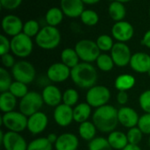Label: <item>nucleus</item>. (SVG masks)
Masks as SVG:
<instances>
[{
	"instance_id": "nucleus-30",
	"label": "nucleus",
	"mask_w": 150,
	"mask_h": 150,
	"mask_svg": "<svg viewBox=\"0 0 150 150\" xmlns=\"http://www.w3.org/2000/svg\"><path fill=\"white\" fill-rule=\"evenodd\" d=\"M96 63L98 68L104 72L111 71L115 65L111 54H100V55L98 57L96 61Z\"/></svg>"
},
{
	"instance_id": "nucleus-35",
	"label": "nucleus",
	"mask_w": 150,
	"mask_h": 150,
	"mask_svg": "<svg viewBox=\"0 0 150 150\" xmlns=\"http://www.w3.org/2000/svg\"><path fill=\"white\" fill-rule=\"evenodd\" d=\"M96 42H97V45H98V48L100 49V51H103V52L111 51L114 45L112 37H111L110 35H107V34L99 35L98 37Z\"/></svg>"
},
{
	"instance_id": "nucleus-27",
	"label": "nucleus",
	"mask_w": 150,
	"mask_h": 150,
	"mask_svg": "<svg viewBox=\"0 0 150 150\" xmlns=\"http://www.w3.org/2000/svg\"><path fill=\"white\" fill-rule=\"evenodd\" d=\"M97 127L94 125L93 122L91 121H85L83 122L79 125L78 127V134L79 136L87 142H91V140H93L94 138H96V134H97Z\"/></svg>"
},
{
	"instance_id": "nucleus-13",
	"label": "nucleus",
	"mask_w": 150,
	"mask_h": 150,
	"mask_svg": "<svg viewBox=\"0 0 150 150\" xmlns=\"http://www.w3.org/2000/svg\"><path fill=\"white\" fill-rule=\"evenodd\" d=\"M71 69L61 62H55L47 70V77L53 83H62L70 77Z\"/></svg>"
},
{
	"instance_id": "nucleus-37",
	"label": "nucleus",
	"mask_w": 150,
	"mask_h": 150,
	"mask_svg": "<svg viewBox=\"0 0 150 150\" xmlns=\"http://www.w3.org/2000/svg\"><path fill=\"white\" fill-rule=\"evenodd\" d=\"M40 31V28L39 22L34 19H30L24 24L22 33H24L25 35L33 38V37H36Z\"/></svg>"
},
{
	"instance_id": "nucleus-23",
	"label": "nucleus",
	"mask_w": 150,
	"mask_h": 150,
	"mask_svg": "<svg viewBox=\"0 0 150 150\" xmlns=\"http://www.w3.org/2000/svg\"><path fill=\"white\" fill-rule=\"evenodd\" d=\"M74 121L81 124L89 120L91 115V106L86 103H79L73 108Z\"/></svg>"
},
{
	"instance_id": "nucleus-7",
	"label": "nucleus",
	"mask_w": 150,
	"mask_h": 150,
	"mask_svg": "<svg viewBox=\"0 0 150 150\" xmlns=\"http://www.w3.org/2000/svg\"><path fill=\"white\" fill-rule=\"evenodd\" d=\"M11 76L15 81L29 84L35 79L36 70L34 66L25 60L18 61L11 69Z\"/></svg>"
},
{
	"instance_id": "nucleus-10",
	"label": "nucleus",
	"mask_w": 150,
	"mask_h": 150,
	"mask_svg": "<svg viewBox=\"0 0 150 150\" xmlns=\"http://www.w3.org/2000/svg\"><path fill=\"white\" fill-rule=\"evenodd\" d=\"M0 141L4 150H27L28 144L25 138L19 134L11 131L6 133L0 132Z\"/></svg>"
},
{
	"instance_id": "nucleus-45",
	"label": "nucleus",
	"mask_w": 150,
	"mask_h": 150,
	"mask_svg": "<svg viewBox=\"0 0 150 150\" xmlns=\"http://www.w3.org/2000/svg\"><path fill=\"white\" fill-rule=\"evenodd\" d=\"M117 102L120 105H125L128 102V94L127 91H119L116 97Z\"/></svg>"
},
{
	"instance_id": "nucleus-17",
	"label": "nucleus",
	"mask_w": 150,
	"mask_h": 150,
	"mask_svg": "<svg viewBox=\"0 0 150 150\" xmlns=\"http://www.w3.org/2000/svg\"><path fill=\"white\" fill-rule=\"evenodd\" d=\"M119 123L126 128H132L138 126L140 120L139 114L135 110L129 106H122L118 110Z\"/></svg>"
},
{
	"instance_id": "nucleus-43",
	"label": "nucleus",
	"mask_w": 150,
	"mask_h": 150,
	"mask_svg": "<svg viewBox=\"0 0 150 150\" xmlns=\"http://www.w3.org/2000/svg\"><path fill=\"white\" fill-rule=\"evenodd\" d=\"M11 51V40L4 34L0 35V54L4 55Z\"/></svg>"
},
{
	"instance_id": "nucleus-29",
	"label": "nucleus",
	"mask_w": 150,
	"mask_h": 150,
	"mask_svg": "<svg viewBox=\"0 0 150 150\" xmlns=\"http://www.w3.org/2000/svg\"><path fill=\"white\" fill-rule=\"evenodd\" d=\"M63 16L64 13L62 12L61 8L52 7L47 11L45 15V20L48 25L56 27L63 20Z\"/></svg>"
},
{
	"instance_id": "nucleus-14",
	"label": "nucleus",
	"mask_w": 150,
	"mask_h": 150,
	"mask_svg": "<svg viewBox=\"0 0 150 150\" xmlns=\"http://www.w3.org/2000/svg\"><path fill=\"white\" fill-rule=\"evenodd\" d=\"M24 24L20 18L13 14L5 15L2 19V29L4 33L11 37H14L23 32Z\"/></svg>"
},
{
	"instance_id": "nucleus-3",
	"label": "nucleus",
	"mask_w": 150,
	"mask_h": 150,
	"mask_svg": "<svg viewBox=\"0 0 150 150\" xmlns=\"http://www.w3.org/2000/svg\"><path fill=\"white\" fill-rule=\"evenodd\" d=\"M61 33L55 26L45 25L40 29L35 37L36 45L44 50H52L56 48L61 42Z\"/></svg>"
},
{
	"instance_id": "nucleus-47",
	"label": "nucleus",
	"mask_w": 150,
	"mask_h": 150,
	"mask_svg": "<svg viewBox=\"0 0 150 150\" xmlns=\"http://www.w3.org/2000/svg\"><path fill=\"white\" fill-rule=\"evenodd\" d=\"M58 136H59V135H56L55 134L52 133V134H49L47 136V140H48L52 144H55V142H56V141H57V139H58Z\"/></svg>"
},
{
	"instance_id": "nucleus-25",
	"label": "nucleus",
	"mask_w": 150,
	"mask_h": 150,
	"mask_svg": "<svg viewBox=\"0 0 150 150\" xmlns=\"http://www.w3.org/2000/svg\"><path fill=\"white\" fill-rule=\"evenodd\" d=\"M135 85V77L130 74H122L116 77L114 86L119 91H127Z\"/></svg>"
},
{
	"instance_id": "nucleus-11",
	"label": "nucleus",
	"mask_w": 150,
	"mask_h": 150,
	"mask_svg": "<svg viewBox=\"0 0 150 150\" xmlns=\"http://www.w3.org/2000/svg\"><path fill=\"white\" fill-rule=\"evenodd\" d=\"M132 55L133 54H131L129 47L124 42L114 43L111 50V56L113 60V62L120 68H123L128 65L130 63Z\"/></svg>"
},
{
	"instance_id": "nucleus-1",
	"label": "nucleus",
	"mask_w": 150,
	"mask_h": 150,
	"mask_svg": "<svg viewBox=\"0 0 150 150\" xmlns=\"http://www.w3.org/2000/svg\"><path fill=\"white\" fill-rule=\"evenodd\" d=\"M92 122L99 132L110 134L119 124L118 110L111 105L98 107L92 114Z\"/></svg>"
},
{
	"instance_id": "nucleus-50",
	"label": "nucleus",
	"mask_w": 150,
	"mask_h": 150,
	"mask_svg": "<svg viewBox=\"0 0 150 150\" xmlns=\"http://www.w3.org/2000/svg\"><path fill=\"white\" fill-rule=\"evenodd\" d=\"M115 1H118V2H120V3L125 4V3H129V2H131L133 0H115Z\"/></svg>"
},
{
	"instance_id": "nucleus-22",
	"label": "nucleus",
	"mask_w": 150,
	"mask_h": 150,
	"mask_svg": "<svg viewBox=\"0 0 150 150\" xmlns=\"http://www.w3.org/2000/svg\"><path fill=\"white\" fill-rule=\"evenodd\" d=\"M107 140L112 149L114 150H122L128 144L127 134L117 130L111 132L107 137Z\"/></svg>"
},
{
	"instance_id": "nucleus-46",
	"label": "nucleus",
	"mask_w": 150,
	"mask_h": 150,
	"mask_svg": "<svg viewBox=\"0 0 150 150\" xmlns=\"http://www.w3.org/2000/svg\"><path fill=\"white\" fill-rule=\"evenodd\" d=\"M142 44L150 49V30L147 31V32L144 33L143 38H142Z\"/></svg>"
},
{
	"instance_id": "nucleus-5",
	"label": "nucleus",
	"mask_w": 150,
	"mask_h": 150,
	"mask_svg": "<svg viewBox=\"0 0 150 150\" xmlns=\"http://www.w3.org/2000/svg\"><path fill=\"white\" fill-rule=\"evenodd\" d=\"M28 117L20 112L12 111L4 113L1 117V124L8 129V131L20 133L27 129Z\"/></svg>"
},
{
	"instance_id": "nucleus-12",
	"label": "nucleus",
	"mask_w": 150,
	"mask_h": 150,
	"mask_svg": "<svg viewBox=\"0 0 150 150\" xmlns=\"http://www.w3.org/2000/svg\"><path fill=\"white\" fill-rule=\"evenodd\" d=\"M112 38L118 42H127L134 35V29L132 24L127 21L122 20L115 22L112 27Z\"/></svg>"
},
{
	"instance_id": "nucleus-6",
	"label": "nucleus",
	"mask_w": 150,
	"mask_h": 150,
	"mask_svg": "<svg viewBox=\"0 0 150 150\" xmlns=\"http://www.w3.org/2000/svg\"><path fill=\"white\" fill-rule=\"evenodd\" d=\"M44 104L42 95L37 91H29L24 98L20 99L18 107L19 112L29 117L38 112Z\"/></svg>"
},
{
	"instance_id": "nucleus-49",
	"label": "nucleus",
	"mask_w": 150,
	"mask_h": 150,
	"mask_svg": "<svg viewBox=\"0 0 150 150\" xmlns=\"http://www.w3.org/2000/svg\"><path fill=\"white\" fill-rule=\"evenodd\" d=\"M82 1L84 3V4H96L101 0H82Z\"/></svg>"
},
{
	"instance_id": "nucleus-42",
	"label": "nucleus",
	"mask_w": 150,
	"mask_h": 150,
	"mask_svg": "<svg viewBox=\"0 0 150 150\" xmlns=\"http://www.w3.org/2000/svg\"><path fill=\"white\" fill-rule=\"evenodd\" d=\"M23 0H0V5L3 9L12 11L20 6Z\"/></svg>"
},
{
	"instance_id": "nucleus-39",
	"label": "nucleus",
	"mask_w": 150,
	"mask_h": 150,
	"mask_svg": "<svg viewBox=\"0 0 150 150\" xmlns=\"http://www.w3.org/2000/svg\"><path fill=\"white\" fill-rule=\"evenodd\" d=\"M128 143L134 144V145H139V143L142 140L143 133L141 131V129L138 127H134L132 128H129L127 133Z\"/></svg>"
},
{
	"instance_id": "nucleus-26",
	"label": "nucleus",
	"mask_w": 150,
	"mask_h": 150,
	"mask_svg": "<svg viewBox=\"0 0 150 150\" xmlns=\"http://www.w3.org/2000/svg\"><path fill=\"white\" fill-rule=\"evenodd\" d=\"M17 105V98L9 91L2 92L0 95V110L4 112H10L14 111Z\"/></svg>"
},
{
	"instance_id": "nucleus-40",
	"label": "nucleus",
	"mask_w": 150,
	"mask_h": 150,
	"mask_svg": "<svg viewBox=\"0 0 150 150\" xmlns=\"http://www.w3.org/2000/svg\"><path fill=\"white\" fill-rule=\"evenodd\" d=\"M139 105L146 113H150V90L143 91L140 95Z\"/></svg>"
},
{
	"instance_id": "nucleus-2",
	"label": "nucleus",
	"mask_w": 150,
	"mask_h": 150,
	"mask_svg": "<svg viewBox=\"0 0 150 150\" xmlns=\"http://www.w3.org/2000/svg\"><path fill=\"white\" fill-rule=\"evenodd\" d=\"M70 77L77 87L89 90L96 85L98 75L96 68L91 63L82 62L71 69Z\"/></svg>"
},
{
	"instance_id": "nucleus-48",
	"label": "nucleus",
	"mask_w": 150,
	"mask_h": 150,
	"mask_svg": "<svg viewBox=\"0 0 150 150\" xmlns=\"http://www.w3.org/2000/svg\"><path fill=\"white\" fill-rule=\"evenodd\" d=\"M122 150H142L141 149V147L139 145H134V144H130L128 143Z\"/></svg>"
},
{
	"instance_id": "nucleus-18",
	"label": "nucleus",
	"mask_w": 150,
	"mask_h": 150,
	"mask_svg": "<svg viewBox=\"0 0 150 150\" xmlns=\"http://www.w3.org/2000/svg\"><path fill=\"white\" fill-rule=\"evenodd\" d=\"M60 8L65 16L72 18L80 17L85 10L82 0H61Z\"/></svg>"
},
{
	"instance_id": "nucleus-15",
	"label": "nucleus",
	"mask_w": 150,
	"mask_h": 150,
	"mask_svg": "<svg viewBox=\"0 0 150 150\" xmlns=\"http://www.w3.org/2000/svg\"><path fill=\"white\" fill-rule=\"evenodd\" d=\"M53 115L56 124L62 127L69 126L74 120L73 108L63 103L54 108Z\"/></svg>"
},
{
	"instance_id": "nucleus-33",
	"label": "nucleus",
	"mask_w": 150,
	"mask_h": 150,
	"mask_svg": "<svg viewBox=\"0 0 150 150\" xmlns=\"http://www.w3.org/2000/svg\"><path fill=\"white\" fill-rule=\"evenodd\" d=\"M9 91L11 94H13L17 98H20V99L22 98H24L29 92L27 84L21 83V82H18V81L12 82V83L9 89Z\"/></svg>"
},
{
	"instance_id": "nucleus-16",
	"label": "nucleus",
	"mask_w": 150,
	"mask_h": 150,
	"mask_svg": "<svg viewBox=\"0 0 150 150\" xmlns=\"http://www.w3.org/2000/svg\"><path fill=\"white\" fill-rule=\"evenodd\" d=\"M47 124L48 118L46 113L42 112H38L28 117L27 129L33 135L40 134L47 128Z\"/></svg>"
},
{
	"instance_id": "nucleus-34",
	"label": "nucleus",
	"mask_w": 150,
	"mask_h": 150,
	"mask_svg": "<svg viewBox=\"0 0 150 150\" xmlns=\"http://www.w3.org/2000/svg\"><path fill=\"white\" fill-rule=\"evenodd\" d=\"M89 150H112L108 140L104 137H96L88 144Z\"/></svg>"
},
{
	"instance_id": "nucleus-36",
	"label": "nucleus",
	"mask_w": 150,
	"mask_h": 150,
	"mask_svg": "<svg viewBox=\"0 0 150 150\" xmlns=\"http://www.w3.org/2000/svg\"><path fill=\"white\" fill-rule=\"evenodd\" d=\"M79 99V94L76 90L69 88L67 89L63 94H62V102L63 104L69 105V106H74L76 105Z\"/></svg>"
},
{
	"instance_id": "nucleus-24",
	"label": "nucleus",
	"mask_w": 150,
	"mask_h": 150,
	"mask_svg": "<svg viewBox=\"0 0 150 150\" xmlns=\"http://www.w3.org/2000/svg\"><path fill=\"white\" fill-rule=\"evenodd\" d=\"M108 13L112 20H114L115 22H119L124 20V18H126L127 9L123 3L113 0L108 7Z\"/></svg>"
},
{
	"instance_id": "nucleus-32",
	"label": "nucleus",
	"mask_w": 150,
	"mask_h": 150,
	"mask_svg": "<svg viewBox=\"0 0 150 150\" xmlns=\"http://www.w3.org/2000/svg\"><path fill=\"white\" fill-rule=\"evenodd\" d=\"M81 21L83 24L88 26H93L96 25L99 21V16L98 14L93 11V10H84L82 15L80 16Z\"/></svg>"
},
{
	"instance_id": "nucleus-31",
	"label": "nucleus",
	"mask_w": 150,
	"mask_h": 150,
	"mask_svg": "<svg viewBox=\"0 0 150 150\" xmlns=\"http://www.w3.org/2000/svg\"><path fill=\"white\" fill-rule=\"evenodd\" d=\"M53 144L47 137H40L28 143L27 150H52Z\"/></svg>"
},
{
	"instance_id": "nucleus-38",
	"label": "nucleus",
	"mask_w": 150,
	"mask_h": 150,
	"mask_svg": "<svg viewBox=\"0 0 150 150\" xmlns=\"http://www.w3.org/2000/svg\"><path fill=\"white\" fill-rule=\"evenodd\" d=\"M11 83H12L11 76L10 75V73L7 71L5 68H1L0 69V91L1 93L4 91H8Z\"/></svg>"
},
{
	"instance_id": "nucleus-20",
	"label": "nucleus",
	"mask_w": 150,
	"mask_h": 150,
	"mask_svg": "<svg viewBox=\"0 0 150 150\" xmlns=\"http://www.w3.org/2000/svg\"><path fill=\"white\" fill-rule=\"evenodd\" d=\"M42 98L44 103L51 107H56L62 101V93L58 87L53 84H47L42 91Z\"/></svg>"
},
{
	"instance_id": "nucleus-9",
	"label": "nucleus",
	"mask_w": 150,
	"mask_h": 150,
	"mask_svg": "<svg viewBox=\"0 0 150 150\" xmlns=\"http://www.w3.org/2000/svg\"><path fill=\"white\" fill-rule=\"evenodd\" d=\"M110 98L111 91L104 85H95L89 89L86 93V102L94 108L108 105Z\"/></svg>"
},
{
	"instance_id": "nucleus-28",
	"label": "nucleus",
	"mask_w": 150,
	"mask_h": 150,
	"mask_svg": "<svg viewBox=\"0 0 150 150\" xmlns=\"http://www.w3.org/2000/svg\"><path fill=\"white\" fill-rule=\"evenodd\" d=\"M61 61L69 69H73L79 63L80 58L75 48L67 47L61 53Z\"/></svg>"
},
{
	"instance_id": "nucleus-4",
	"label": "nucleus",
	"mask_w": 150,
	"mask_h": 150,
	"mask_svg": "<svg viewBox=\"0 0 150 150\" xmlns=\"http://www.w3.org/2000/svg\"><path fill=\"white\" fill-rule=\"evenodd\" d=\"M75 50L76 51L82 62L89 63L96 62L98 57L101 54V51L98 48L97 42L88 39L77 41L75 45Z\"/></svg>"
},
{
	"instance_id": "nucleus-51",
	"label": "nucleus",
	"mask_w": 150,
	"mask_h": 150,
	"mask_svg": "<svg viewBox=\"0 0 150 150\" xmlns=\"http://www.w3.org/2000/svg\"><path fill=\"white\" fill-rule=\"evenodd\" d=\"M148 75H149V76H150V69H149V72H148Z\"/></svg>"
},
{
	"instance_id": "nucleus-53",
	"label": "nucleus",
	"mask_w": 150,
	"mask_h": 150,
	"mask_svg": "<svg viewBox=\"0 0 150 150\" xmlns=\"http://www.w3.org/2000/svg\"><path fill=\"white\" fill-rule=\"evenodd\" d=\"M149 16H150V7H149Z\"/></svg>"
},
{
	"instance_id": "nucleus-21",
	"label": "nucleus",
	"mask_w": 150,
	"mask_h": 150,
	"mask_svg": "<svg viewBox=\"0 0 150 150\" xmlns=\"http://www.w3.org/2000/svg\"><path fill=\"white\" fill-rule=\"evenodd\" d=\"M78 146L77 136L71 133H64L59 135L54 144L55 150H77Z\"/></svg>"
},
{
	"instance_id": "nucleus-41",
	"label": "nucleus",
	"mask_w": 150,
	"mask_h": 150,
	"mask_svg": "<svg viewBox=\"0 0 150 150\" xmlns=\"http://www.w3.org/2000/svg\"><path fill=\"white\" fill-rule=\"evenodd\" d=\"M137 127L143 134H150V113H145L140 117Z\"/></svg>"
},
{
	"instance_id": "nucleus-8",
	"label": "nucleus",
	"mask_w": 150,
	"mask_h": 150,
	"mask_svg": "<svg viewBox=\"0 0 150 150\" xmlns=\"http://www.w3.org/2000/svg\"><path fill=\"white\" fill-rule=\"evenodd\" d=\"M33 48V43L32 38L21 33L11 40V53L19 58L28 57Z\"/></svg>"
},
{
	"instance_id": "nucleus-44",
	"label": "nucleus",
	"mask_w": 150,
	"mask_h": 150,
	"mask_svg": "<svg viewBox=\"0 0 150 150\" xmlns=\"http://www.w3.org/2000/svg\"><path fill=\"white\" fill-rule=\"evenodd\" d=\"M1 60H2V63L4 65V67L5 69H8V68H11L12 69V67L15 65V63L17 62H15V59L13 57L12 54H11L10 53L8 54H5L4 55H1Z\"/></svg>"
},
{
	"instance_id": "nucleus-52",
	"label": "nucleus",
	"mask_w": 150,
	"mask_h": 150,
	"mask_svg": "<svg viewBox=\"0 0 150 150\" xmlns=\"http://www.w3.org/2000/svg\"><path fill=\"white\" fill-rule=\"evenodd\" d=\"M149 146H150V136H149Z\"/></svg>"
},
{
	"instance_id": "nucleus-19",
	"label": "nucleus",
	"mask_w": 150,
	"mask_h": 150,
	"mask_svg": "<svg viewBox=\"0 0 150 150\" xmlns=\"http://www.w3.org/2000/svg\"><path fill=\"white\" fill-rule=\"evenodd\" d=\"M129 65L137 73H148L150 69V55L144 52L134 53L131 57Z\"/></svg>"
}]
</instances>
